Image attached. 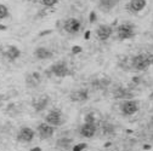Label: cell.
Masks as SVG:
<instances>
[{
	"label": "cell",
	"mask_w": 153,
	"mask_h": 151,
	"mask_svg": "<svg viewBox=\"0 0 153 151\" xmlns=\"http://www.w3.org/2000/svg\"><path fill=\"white\" fill-rule=\"evenodd\" d=\"M58 0H41V3L45 5V6H48V7H51L53 6L55 4H57Z\"/></svg>",
	"instance_id": "d6986e66"
},
{
	"label": "cell",
	"mask_w": 153,
	"mask_h": 151,
	"mask_svg": "<svg viewBox=\"0 0 153 151\" xmlns=\"http://www.w3.org/2000/svg\"><path fill=\"white\" fill-rule=\"evenodd\" d=\"M131 64L136 70H146L151 64H153V55L151 53H142L132 57Z\"/></svg>",
	"instance_id": "6da1fadb"
},
{
	"label": "cell",
	"mask_w": 153,
	"mask_h": 151,
	"mask_svg": "<svg viewBox=\"0 0 153 151\" xmlns=\"http://www.w3.org/2000/svg\"><path fill=\"white\" fill-rule=\"evenodd\" d=\"M134 24L131 23H123L120 24L118 28H117V33H118V38L120 40H127V39H131L135 35V30H134Z\"/></svg>",
	"instance_id": "7a4b0ae2"
},
{
	"label": "cell",
	"mask_w": 153,
	"mask_h": 151,
	"mask_svg": "<svg viewBox=\"0 0 153 151\" xmlns=\"http://www.w3.org/2000/svg\"><path fill=\"white\" fill-rule=\"evenodd\" d=\"M9 16V10L7 7L3 4H0V20H4Z\"/></svg>",
	"instance_id": "ac0fdd59"
},
{
	"label": "cell",
	"mask_w": 153,
	"mask_h": 151,
	"mask_svg": "<svg viewBox=\"0 0 153 151\" xmlns=\"http://www.w3.org/2000/svg\"><path fill=\"white\" fill-rule=\"evenodd\" d=\"M118 0H98V7L103 12H108L117 5Z\"/></svg>",
	"instance_id": "30bf717a"
},
{
	"label": "cell",
	"mask_w": 153,
	"mask_h": 151,
	"mask_svg": "<svg viewBox=\"0 0 153 151\" xmlns=\"http://www.w3.org/2000/svg\"><path fill=\"white\" fill-rule=\"evenodd\" d=\"M112 33H113V29H112L111 25L101 24L100 27H98V29H97V37H98V39H100V40L105 41V40L111 38Z\"/></svg>",
	"instance_id": "8992f818"
},
{
	"label": "cell",
	"mask_w": 153,
	"mask_h": 151,
	"mask_svg": "<svg viewBox=\"0 0 153 151\" xmlns=\"http://www.w3.org/2000/svg\"><path fill=\"white\" fill-rule=\"evenodd\" d=\"M61 112L57 111V110H52L50 111L46 117H45V120H46V122L49 123V125H60L61 123Z\"/></svg>",
	"instance_id": "9c48e42d"
},
{
	"label": "cell",
	"mask_w": 153,
	"mask_h": 151,
	"mask_svg": "<svg viewBox=\"0 0 153 151\" xmlns=\"http://www.w3.org/2000/svg\"><path fill=\"white\" fill-rule=\"evenodd\" d=\"M96 21V15H95V12L93 11L91 13H90V22H91V23H94Z\"/></svg>",
	"instance_id": "cb8c5ba5"
},
{
	"label": "cell",
	"mask_w": 153,
	"mask_h": 151,
	"mask_svg": "<svg viewBox=\"0 0 153 151\" xmlns=\"http://www.w3.org/2000/svg\"><path fill=\"white\" fill-rule=\"evenodd\" d=\"M31 151H41V149H40V147H34V149H32Z\"/></svg>",
	"instance_id": "d4e9b609"
},
{
	"label": "cell",
	"mask_w": 153,
	"mask_h": 151,
	"mask_svg": "<svg viewBox=\"0 0 153 151\" xmlns=\"http://www.w3.org/2000/svg\"><path fill=\"white\" fill-rule=\"evenodd\" d=\"M89 37H90V32H86L85 33V39H89Z\"/></svg>",
	"instance_id": "484cf974"
},
{
	"label": "cell",
	"mask_w": 153,
	"mask_h": 151,
	"mask_svg": "<svg viewBox=\"0 0 153 151\" xmlns=\"http://www.w3.org/2000/svg\"><path fill=\"white\" fill-rule=\"evenodd\" d=\"M120 109H122L124 115H132L139 110V106H137V103L134 102V100H125L122 104Z\"/></svg>",
	"instance_id": "5b68a950"
},
{
	"label": "cell",
	"mask_w": 153,
	"mask_h": 151,
	"mask_svg": "<svg viewBox=\"0 0 153 151\" xmlns=\"http://www.w3.org/2000/svg\"><path fill=\"white\" fill-rule=\"evenodd\" d=\"M103 131H105V133H112L113 132V126L110 125V123H106Z\"/></svg>",
	"instance_id": "ffe728a7"
},
{
	"label": "cell",
	"mask_w": 153,
	"mask_h": 151,
	"mask_svg": "<svg viewBox=\"0 0 153 151\" xmlns=\"http://www.w3.org/2000/svg\"><path fill=\"white\" fill-rule=\"evenodd\" d=\"M85 121H86L88 123H95V122H94V115H93V114H88L86 117H85Z\"/></svg>",
	"instance_id": "44dd1931"
},
{
	"label": "cell",
	"mask_w": 153,
	"mask_h": 151,
	"mask_svg": "<svg viewBox=\"0 0 153 151\" xmlns=\"http://www.w3.org/2000/svg\"><path fill=\"white\" fill-rule=\"evenodd\" d=\"M114 94H115L114 97H118V98H125V97H131V94L128 93L125 90H123V88H119L118 91H115Z\"/></svg>",
	"instance_id": "e0dca14e"
},
{
	"label": "cell",
	"mask_w": 153,
	"mask_h": 151,
	"mask_svg": "<svg viewBox=\"0 0 153 151\" xmlns=\"http://www.w3.org/2000/svg\"><path fill=\"white\" fill-rule=\"evenodd\" d=\"M151 123H152V126H153V117L151 119Z\"/></svg>",
	"instance_id": "f1b7e54d"
},
{
	"label": "cell",
	"mask_w": 153,
	"mask_h": 151,
	"mask_svg": "<svg viewBox=\"0 0 153 151\" xmlns=\"http://www.w3.org/2000/svg\"><path fill=\"white\" fill-rule=\"evenodd\" d=\"M86 147V144H79V145H75L73 147V151H82Z\"/></svg>",
	"instance_id": "7402d4cb"
},
{
	"label": "cell",
	"mask_w": 153,
	"mask_h": 151,
	"mask_svg": "<svg viewBox=\"0 0 153 151\" xmlns=\"http://www.w3.org/2000/svg\"><path fill=\"white\" fill-rule=\"evenodd\" d=\"M88 98H89L88 91H85V90H79V91H75L70 94V99L73 102H84Z\"/></svg>",
	"instance_id": "7c38bea8"
},
{
	"label": "cell",
	"mask_w": 153,
	"mask_h": 151,
	"mask_svg": "<svg viewBox=\"0 0 153 151\" xmlns=\"http://www.w3.org/2000/svg\"><path fill=\"white\" fill-rule=\"evenodd\" d=\"M51 72L58 77H65L69 74V70H68L66 63H63V62H58V63L52 64Z\"/></svg>",
	"instance_id": "3957f363"
},
{
	"label": "cell",
	"mask_w": 153,
	"mask_h": 151,
	"mask_svg": "<svg viewBox=\"0 0 153 151\" xmlns=\"http://www.w3.org/2000/svg\"><path fill=\"white\" fill-rule=\"evenodd\" d=\"M48 103H49V98H48L46 96H43V97H40L37 102L33 103V106H34V109L37 110V111H41V110H44L45 108H46Z\"/></svg>",
	"instance_id": "9a60e30c"
},
{
	"label": "cell",
	"mask_w": 153,
	"mask_h": 151,
	"mask_svg": "<svg viewBox=\"0 0 153 151\" xmlns=\"http://www.w3.org/2000/svg\"><path fill=\"white\" fill-rule=\"evenodd\" d=\"M38 131H39V134H40V137L43 139H46V138L52 137L53 132H55L53 127L50 126L49 123H41V125L38 127Z\"/></svg>",
	"instance_id": "52a82bcc"
},
{
	"label": "cell",
	"mask_w": 153,
	"mask_h": 151,
	"mask_svg": "<svg viewBox=\"0 0 153 151\" xmlns=\"http://www.w3.org/2000/svg\"><path fill=\"white\" fill-rule=\"evenodd\" d=\"M152 139H153V136H152Z\"/></svg>",
	"instance_id": "f546056e"
},
{
	"label": "cell",
	"mask_w": 153,
	"mask_h": 151,
	"mask_svg": "<svg viewBox=\"0 0 153 151\" xmlns=\"http://www.w3.org/2000/svg\"><path fill=\"white\" fill-rule=\"evenodd\" d=\"M143 149H145V150H149L151 146H149V145H145V146H143Z\"/></svg>",
	"instance_id": "4316f807"
},
{
	"label": "cell",
	"mask_w": 153,
	"mask_h": 151,
	"mask_svg": "<svg viewBox=\"0 0 153 151\" xmlns=\"http://www.w3.org/2000/svg\"><path fill=\"white\" fill-rule=\"evenodd\" d=\"M34 55L38 59H48V58L52 57V52L49 51L48 48H45V47H39V48L35 50Z\"/></svg>",
	"instance_id": "4fadbf2b"
},
{
	"label": "cell",
	"mask_w": 153,
	"mask_h": 151,
	"mask_svg": "<svg viewBox=\"0 0 153 151\" xmlns=\"http://www.w3.org/2000/svg\"><path fill=\"white\" fill-rule=\"evenodd\" d=\"M129 6H130V8L134 12L142 11L146 6V0H131Z\"/></svg>",
	"instance_id": "5bb4252c"
},
{
	"label": "cell",
	"mask_w": 153,
	"mask_h": 151,
	"mask_svg": "<svg viewBox=\"0 0 153 151\" xmlns=\"http://www.w3.org/2000/svg\"><path fill=\"white\" fill-rule=\"evenodd\" d=\"M33 138H34V131L28 127H23L19 133V139L22 141H26V143L32 141Z\"/></svg>",
	"instance_id": "ba28073f"
},
{
	"label": "cell",
	"mask_w": 153,
	"mask_h": 151,
	"mask_svg": "<svg viewBox=\"0 0 153 151\" xmlns=\"http://www.w3.org/2000/svg\"><path fill=\"white\" fill-rule=\"evenodd\" d=\"M96 132V126L95 123H85V125L82 127V131H80V133H82V136L85 137V138H91Z\"/></svg>",
	"instance_id": "8fae6325"
},
{
	"label": "cell",
	"mask_w": 153,
	"mask_h": 151,
	"mask_svg": "<svg viewBox=\"0 0 153 151\" xmlns=\"http://www.w3.org/2000/svg\"><path fill=\"white\" fill-rule=\"evenodd\" d=\"M80 22L78 21V20H75V18H69V20H67L66 22H65V25H63V28H65V30L67 32V33H69V34H75V33H78L79 30H80Z\"/></svg>",
	"instance_id": "277c9868"
},
{
	"label": "cell",
	"mask_w": 153,
	"mask_h": 151,
	"mask_svg": "<svg viewBox=\"0 0 153 151\" xmlns=\"http://www.w3.org/2000/svg\"><path fill=\"white\" fill-rule=\"evenodd\" d=\"M0 29H3V30H4V29H5V27H4V25H0Z\"/></svg>",
	"instance_id": "83f0119b"
},
{
	"label": "cell",
	"mask_w": 153,
	"mask_h": 151,
	"mask_svg": "<svg viewBox=\"0 0 153 151\" xmlns=\"http://www.w3.org/2000/svg\"><path fill=\"white\" fill-rule=\"evenodd\" d=\"M20 55H21V51L17 48L16 46H10V47H9V50H7V52H6V57L10 60L17 59L20 57Z\"/></svg>",
	"instance_id": "2e32d148"
},
{
	"label": "cell",
	"mask_w": 153,
	"mask_h": 151,
	"mask_svg": "<svg viewBox=\"0 0 153 151\" xmlns=\"http://www.w3.org/2000/svg\"><path fill=\"white\" fill-rule=\"evenodd\" d=\"M72 52H73V53L82 52V47H80V46H73V48H72Z\"/></svg>",
	"instance_id": "603a6c76"
}]
</instances>
